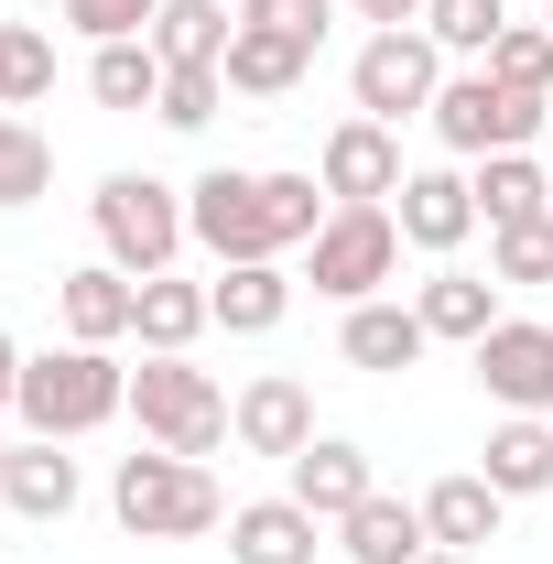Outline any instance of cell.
Instances as JSON below:
<instances>
[{
    "label": "cell",
    "mask_w": 553,
    "mask_h": 564,
    "mask_svg": "<svg viewBox=\"0 0 553 564\" xmlns=\"http://www.w3.org/2000/svg\"><path fill=\"white\" fill-rule=\"evenodd\" d=\"M326 217H337V196L315 174H239V163H217V174L185 185V228H196L207 261H282Z\"/></svg>",
    "instance_id": "1"
},
{
    "label": "cell",
    "mask_w": 553,
    "mask_h": 564,
    "mask_svg": "<svg viewBox=\"0 0 553 564\" xmlns=\"http://www.w3.org/2000/svg\"><path fill=\"white\" fill-rule=\"evenodd\" d=\"M131 413V369L109 348H33L22 358V402H11V423L22 434H44V445H76V434H98V423Z\"/></svg>",
    "instance_id": "2"
},
{
    "label": "cell",
    "mask_w": 553,
    "mask_h": 564,
    "mask_svg": "<svg viewBox=\"0 0 553 564\" xmlns=\"http://www.w3.org/2000/svg\"><path fill=\"white\" fill-rule=\"evenodd\" d=\"M109 510H120L131 543H196V532L228 521V489L207 478V456H163V445H141V456H120V478H109Z\"/></svg>",
    "instance_id": "3"
},
{
    "label": "cell",
    "mask_w": 553,
    "mask_h": 564,
    "mask_svg": "<svg viewBox=\"0 0 553 564\" xmlns=\"http://www.w3.org/2000/svg\"><path fill=\"white\" fill-rule=\"evenodd\" d=\"M434 141L456 152V163H488V152H532V141L553 131V98H521V87H499L488 66H456L445 87H434Z\"/></svg>",
    "instance_id": "4"
},
{
    "label": "cell",
    "mask_w": 553,
    "mask_h": 564,
    "mask_svg": "<svg viewBox=\"0 0 553 564\" xmlns=\"http://www.w3.org/2000/svg\"><path fill=\"white\" fill-rule=\"evenodd\" d=\"M87 217H98V250L131 282L174 272V250L196 239V228H185V185H163V174H109V185L87 196Z\"/></svg>",
    "instance_id": "5"
},
{
    "label": "cell",
    "mask_w": 553,
    "mask_h": 564,
    "mask_svg": "<svg viewBox=\"0 0 553 564\" xmlns=\"http://www.w3.org/2000/svg\"><path fill=\"white\" fill-rule=\"evenodd\" d=\"M131 413H141V445H163V456H217L228 445V391H217L196 358H141Z\"/></svg>",
    "instance_id": "6"
},
{
    "label": "cell",
    "mask_w": 553,
    "mask_h": 564,
    "mask_svg": "<svg viewBox=\"0 0 553 564\" xmlns=\"http://www.w3.org/2000/svg\"><path fill=\"white\" fill-rule=\"evenodd\" d=\"M391 272H402V217L391 207H337L304 239V282L326 304H369V293H391Z\"/></svg>",
    "instance_id": "7"
},
{
    "label": "cell",
    "mask_w": 553,
    "mask_h": 564,
    "mask_svg": "<svg viewBox=\"0 0 553 564\" xmlns=\"http://www.w3.org/2000/svg\"><path fill=\"white\" fill-rule=\"evenodd\" d=\"M445 44H434V33H369V44H358V66H347V98H358V120H391V131H402V120H423V109H434V87H445Z\"/></svg>",
    "instance_id": "8"
},
{
    "label": "cell",
    "mask_w": 553,
    "mask_h": 564,
    "mask_svg": "<svg viewBox=\"0 0 553 564\" xmlns=\"http://www.w3.org/2000/svg\"><path fill=\"white\" fill-rule=\"evenodd\" d=\"M467 358H478V391L499 413H553V326L543 315H499Z\"/></svg>",
    "instance_id": "9"
},
{
    "label": "cell",
    "mask_w": 553,
    "mask_h": 564,
    "mask_svg": "<svg viewBox=\"0 0 553 564\" xmlns=\"http://www.w3.org/2000/svg\"><path fill=\"white\" fill-rule=\"evenodd\" d=\"M315 185H326L337 207H391V196H402V131H391V120H337L326 152H315Z\"/></svg>",
    "instance_id": "10"
},
{
    "label": "cell",
    "mask_w": 553,
    "mask_h": 564,
    "mask_svg": "<svg viewBox=\"0 0 553 564\" xmlns=\"http://www.w3.org/2000/svg\"><path fill=\"white\" fill-rule=\"evenodd\" d=\"M391 217H402V250H467L478 239V185L456 174V163H423V174H402V196H391Z\"/></svg>",
    "instance_id": "11"
},
{
    "label": "cell",
    "mask_w": 553,
    "mask_h": 564,
    "mask_svg": "<svg viewBox=\"0 0 553 564\" xmlns=\"http://www.w3.org/2000/svg\"><path fill=\"white\" fill-rule=\"evenodd\" d=\"M228 434H239L250 456H282V467H293V456L315 445V391H304L293 369H261V380L228 402Z\"/></svg>",
    "instance_id": "12"
},
{
    "label": "cell",
    "mask_w": 553,
    "mask_h": 564,
    "mask_svg": "<svg viewBox=\"0 0 553 564\" xmlns=\"http://www.w3.org/2000/svg\"><path fill=\"white\" fill-rule=\"evenodd\" d=\"M55 315H66L76 348H120V337H131V315H141V282L120 272V261H87V272L55 282Z\"/></svg>",
    "instance_id": "13"
},
{
    "label": "cell",
    "mask_w": 553,
    "mask_h": 564,
    "mask_svg": "<svg viewBox=\"0 0 553 564\" xmlns=\"http://www.w3.org/2000/svg\"><path fill=\"white\" fill-rule=\"evenodd\" d=\"M413 315H423V337H434V348H478L488 326H499V282L434 261V272L413 282Z\"/></svg>",
    "instance_id": "14"
},
{
    "label": "cell",
    "mask_w": 553,
    "mask_h": 564,
    "mask_svg": "<svg viewBox=\"0 0 553 564\" xmlns=\"http://www.w3.org/2000/svg\"><path fill=\"white\" fill-rule=\"evenodd\" d=\"M315 543H326V521H315L293 489L228 510V564H315Z\"/></svg>",
    "instance_id": "15"
},
{
    "label": "cell",
    "mask_w": 553,
    "mask_h": 564,
    "mask_svg": "<svg viewBox=\"0 0 553 564\" xmlns=\"http://www.w3.org/2000/svg\"><path fill=\"white\" fill-rule=\"evenodd\" d=\"M369 489H380V467H369V445H347V434H315V445L293 456V499H304L326 532H337V521H347Z\"/></svg>",
    "instance_id": "16"
},
{
    "label": "cell",
    "mask_w": 553,
    "mask_h": 564,
    "mask_svg": "<svg viewBox=\"0 0 553 564\" xmlns=\"http://www.w3.org/2000/svg\"><path fill=\"white\" fill-rule=\"evenodd\" d=\"M337 554H347V564H423V554H434V532H423V499L369 489V499L337 521Z\"/></svg>",
    "instance_id": "17"
},
{
    "label": "cell",
    "mask_w": 553,
    "mask_h": 564,
    "mask_svg": "<svg viewBox=\"0 0 553 564\" xmlns=\"http://www.w3.org/2000/svg\"><path fill=\"white\" fill-rule=\"evenodd\" d=\"M207 315L228 326V337H272L282 315H293V272H282V261H217Z\"/></svg>",
    "instance_id": "18"
},
{
    "label": "cell",
    "mask_w": 553,
    "mask_h": 564,
    "mask_svg": "<svg viewBox=\"0 0 553 564\" xmlns=\"http://www.w3.org/2000/svg\"><path fill=\"white\" fill-rule=\"evenodd\" d=\"M228 98H293L304 76H315V44H293V33H261V22H239L228 33Z\"/></svg>",
    "instance_id": "19"
},
{
    "label": "cell",
    "mask_w": 553,
    "mask_h": 564,
    "mask_svg": "<svg viewBox=\"0 0 553 564\" xmlns=\"http://www.w3.org/2000/svg\"><path fill=\"white\" fill-rule=\"evenodd\" d=\"M347 369H380V380H391V369H413L423 348H434V337H423V315L413 304H391V293H369V304H347Z\"/></svg>",
    "instance_id": "20"
},
{
    "label": "cell",
    "mask_w": 553,
    "mask_h": 564,
    "mask_svg": "<svg viewBox=\"0 0 553 564\" xmlns=\"http://www.w3.org/2000/svg\"><path fill=\"white\" fill-rule=\"evenodd\" d=\"M499 510L510 499L467 467V478H434L423 489V532H434V554H478V543H499Z\"/></svg>",
    "instance_id": "21"
},
{
    "label": "cell",
    "mask_w": 553,
    "mask_h": 564,
    "mask_svg": "<svg viewBox=\"0 0 553 564\" xmlns=\"http://www.w3.org/2000/svg\"><path fill=\"white\" fill-rule=\"evenodd\" d=\"M478 478H488L499 499H543V489H553V413H499Z\"/></svg>",
    "instance_id": "22"
},
{
    "label": "cell",
    "mask_w": 553,
    "mask_h": 564,
    "mask_svg": "<svg viewBox=\"0 0 553 564\" xmlns=\"http://www.w3.org/2000/svg\"><path fill=\"white\" fill-rule=\"evenodd\" d=\"M217 315H207V282H185V272H152L141 282V315H131V337L152 358H185L196 337H207Z\"/></svg>",
    "instance_id": "23"
},
{
    "label": "cell",
    "mask_w": 553,
    "mask_h": 564,
    "mask_svg": "<svg viewBox=\"0 0 553 564\" xmlns=\"http://www.w3.org/2000/svg\"><path fill=\"white\" fill-rule=\"evenodd\" d=\"M467 185H478V228H532V217H553V185L532 152H488V163H467Z\"/></svg>",
    "instance_id": "24"
},
{
    "label": "cell",
    "mask_w": 553,
    "mask_h": 564,
    "mask_svg": "<svg viewBox=\"0 0 553 564\" xmlns=\"http://www.w3.org/2000/svg\"><path fill=\"white\" fill-rule=\"evenodd\" d=\"M0 499H11L22 521H66V510H76V456H66V445H44V434H22Z\"/></svg>",
    "instance_id": "25"
},
{
    "label": "cell",
    "mask_w": 553,
    "mask_h": 564,
    "mask_svg": "<svg viewBox=\"0 0 553 564\" xmlns=\"http://www.w3.org/2000/svg\"><path fill=\"white\" fill-rule=\"evenodd\" d=\"M228 0H163V22H152V55L163 66H228Z\"/></svg>",
    "instance_id": "26"
},
{
    "label": "cell",
    "mask_w": 553,
    "mask_h": 564,
    "mask_svg": "<svg viewBox=\"0 0 553 564\" xmlns=\"http://www.w3.org/2000/svg\"><path fill=\"white\" fill-rule=\"evenodd\" d=\"M87 98H98V109H152V98H163V55H152V33L98 44V55H87Z\"/></svg>",
    "instance_id": "27"
},
{
    "label": "cell",
    "mask_w": 553,
    "mask_h": 564,
    "mask_svg": "<svg viewBox=\"0 0 553 564\" xmlns=\"http://www.w3.org/2000/svg\"><path fill=\"white\" fill-rule=\"evenodd\" d=\"M488 282H499V293H543V282H553V217H532V228H488Z\"/></svg>",
    "instance_id": "28"
},
{
    "label": "cell",
    "mask_w": 553,
    "mask_h": 564,
    "mask_svg": "<svg viewBox=\"0 0 553 564\" xmlns=\"http://www.w3.org/2000/svg\"><path fill=\"white\" fill-rule=\"evenodd\" d=\"M44 185H55V141L33 131V120L0 109V207H33Z\"/></svg>",
    "instance_id": "29"
},
{
    "label": "cell",
    "mask_w": 553,
    "mask_h": 564,
    "mask_svg": "<svg viewBox=\"0 0 553 564\" xmlns=\"http://www.w3.org/2000/svg\"><path fill=\"white\" fill-rule=\"evenodd\" d=\"M55 87V33H33V22H0V109H33Z\"/></svg>",
    "instance_id": "30"
},
{
    "label": "cell",
    "mask_w": 553,
    "mask_h": 564,
    "mask_svg": "<svg viewBox=\"0 0 553 564\" xmlns=\"http://www.w3.org/2000/svg\"><path fill=\"white\" fill-rule=\"evenodd\" d=\"M423 33H434L445 55H467V66H488V44L510 33V0H434V11H423Z\"/></svg>",
    "instance_id": "31"
},
{
    "label": "cell",
    "mask_w": 553,
    "mask_h": 564,
    "mask_svg": "<svg viewBox=\"0 0 553 564\" xmlns=\"http://www.w3.org/2000/svg\"><path fill=\"white\" fill-rule=\"evenodd\" d=\"M488 76L521 87V98H553V22H510V33L488 44Z\"/></svg>",
    "instance_id": "32"
},
{
    "label": "cell",
    "mask_w": 553,
    "mask_h": 564,
    "mask_svg": "<svg viewBox=\"0 0 553 564\" xmlns=\"http://www.w3.org/2000/svg\"><path fill=\"white\" fill-rule=\"evenodd\" d=\"M217 98H228V76H217V66H163V98H152V120H163V131H207Z\"/></svg>",
    "instance_id": "33"
},
{
    "label": "cell",
    "mask_w": 553,
    "mask_h": 564,
    "mask_svg": "<svg viewBox=\"0 0 553 564\" xmlns=\"http://www.w3.org/2000/svg\"><path fill=\"white\" fill-rule=\"evenodd\" d=\"M55 22H76L87 44H131V33L163 22V0H55Z\"/></svg>",
    "instance_id": "34"
},
{
    "label": "cell",
    "mask_w": 553,
    "mask_h": 564,
    "mask_svg": "<svg viewBox=\"0 0 553 564\" xmlns=\"http://www.w3.org/2000/svg\"><path fill=\"white\" fill-rule=\"evenodd\" d=\"M239 22H261V33H293V44H326L337 0H239Z\"/></svg>",
    "instance_id": "35"
},
{
    "label": "cell",
    "mask_w": 553,
    "mask_h": 564,
    "mask_svg": "<svg viewBox=\"0 0 553 564\" xmlns=\"http://www.w3.org/2000/svg\"><path fill=\"white\" fill-rule=\"evenodd\" d=\"M347 11H358L369 33H413V22H423V11H434V0H347Z\"/></svg>",
    "instance_id": "36"
},
{
    "label": "cell",
    "mask_w": 553,
    "mask_h": 564,
    "mask_svg": "<svg viewBox=\"0 0 553 564\" xmlns=\"http://www.w3.org/2000/svg\"><path fill=\"white\" fill-rule=\"evenodd\" d=\"M22 358H33V348H22V337H11V326H0V413H11V402H22Z\"/></svg>",
    "instance_id": "37"
},
{
    "label": "cell",
    "mask_w": 553,
    "mask_h": 564,
    "mask_svg": "<svg viewBox=\"0 0 553 564\" xmlns=\"http://www.w3.org/2000/svg\"><path fill=\"white\" fill-rule=\"evenodd\" d=\"M11 445H22V434H11V423H0V478H11Z\"/></svg>",
    "instance_id": "38"
},
{
    "label": "cell",
    "mask_w": 553,
    "mask_h": 564,
    "mask_svg": "<svg viewBox=\"0 0 553 564\" xmlns=\"http://www.w3.org/2000/svg\"><path fill=\"white\" fill-rule=\"evenodd\" d=\"M423 564H456V554H423Z\"/></svg>",
    "instance_id": "39"
},
{
    "label": "cell",
    "mask_w": 553,
    "mask_h": 564,
    "mask_svg": "<svg viewBox=\"0 0 553 564\" xmlns=\"http://www.w3.org/2000/svg\"><path fill=\"white\" fill-rule=\"evenodd\" d=\"M543 22H553V0H543Z\"/></svg>",
    "instance_id": "40"
},
{
    "label": "cell",
    "mask_w": 553,
    "mask_h": 564,
    "mask_svg": "<svg viewBox=\"0 0 553 564\" xmlns=\"http://www.w3.org/2000/svg\"><path fill=\"white\" fill-rule=\"evenodd\" d=\"M543 141H553V131H543Z\"/></svg>",
    "instance_id": "41"
}]
</instances>
